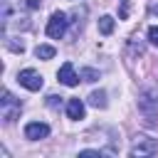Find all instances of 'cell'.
<instances>
[{
    "label": "cell",
    "mask_w": 158,
    "mask_h": 158,
    "mask_svg": "<svg viewBox=\"0 0 158 158\" xmlns=\"http://www.w3.org/2000/svg\"><path fill=\"white\" fill-rule=\"evenodd\" d=\"M79 156H99V158H101L104 153H101V151H91V148H86V151H81Z\"/></svg>",
    "instance_id": "cell-16"
},
{
    "label": "cell",
    "mask_w": 158,
    "mask_h": 158,
    "mask_svg": "<svg viewBox=\"0 0 158 158\" xmlns=\"http://www.w3.org/2000/svg\"><path fill=\"white\" fill-rule=\"evenodd\" d=\"M54 52H57V49H54L52 44H37V47H35V57H37V59H52Z\"/></svg>",
    "instance_id": "cell-9"
},
{
    "label": "cell",
    "mask_w": 158,
    "mask_h": 158,
    "mask_svg": "<svg viewBox=\"0 0 158 158\" xmlns=\"http://www.w3.org/2000/svg\"><path fill=\"white\" fill-rule=\"evenodd\" d=\"M151 12H153V15H158V5H153V7H151Z\"/></svg>",
    "instance_id": "cell-18"
},
{
    "label": "cell",
    "mask_w": 158,
    "mask_h": 158,
    "mask_svg": "<svg viewBox=\"0 0 158 158\" xmlns=\"http://www.w3.org/2000/svg\"><path fill=\"white\" fill-rule=\"evenodd\" d=\"M47 104H49L52 109H57V106L62 104V96H49V101H47Z\"/></svg>",
    "instance_id": "cell-14"
},
{
    "label": "cell",
    "mask_w": 158,
    "mask_h": 158,
    "mask_svg": "<svg viewBox=\"0 0 158 158\" xmlns=\"http://www.w3.org/2000/svg\"><path fill=\"white\" fill-rule=\"evenodd\" d=\"M99 32L101 35H111L114 32V17H109V15L99 17Z\"/></svg>",
    "instance_id": "cell-11"
},
{
    "label": "cell",
    "mask_w": 158,
    "mask_h": 158,
    "mask_svg": "<svg viewBox=\"0 0 158 158\" xmlns=\"http://www.w3.org/2000/svg\"><path fill=\"white\" fill-rule=\"evenodd\" d=\"M49 136V126L42 123V121H30L25 126V138L30 141H40V138H47Z\"/></svg>",
    "instance_id": "cell-7"
},
{
    "label": "cell",
    "mask_w": 158,
    "mask_h": 158,
    "mask_svg": "<svg viewBox=\"0 0 158 158\" xmlns=\"http://www.w3.org/2000/svg\"><path fill=\"white\" fill-rule=\"evenodd\" d=\"M158 151V141L156 138H148V136H143V138H138L136 143H133V148H131V156H153Z\"/></svg>",
    "instance_id": "cell-5"
},
{
    "label": "cell",
    "mask_w": 158,
    "mask_h": 158,
    "mask_svg": "<svg viewBox=\"0 0 158 158\" xmlns=\"http://www.w3.org/2000/svg\"><path fill=\"white\" fill-rule=\"evenodd\" d=\"M89 104L91 106H96V109H106V91H91L89 94Z\"/></svg>",
    "instance_id": "cell-10"
},
{
    "label": "cell",
    "mask_w": 158,
    "mask_h": 158,
    "mask_svg": "<svg viewBox=\"0 0 158 158\" xmlns=\"http://www.w3.org/2000/svg\"><path fill=\"white\" fill-rule=\"evenodd\" d=\"M148 42L158 47V25H151L148 27Z\"/></svg>",
    "instance_id": "cell-13"
},
{
    "label": "cell",
    "mask_w": 158,
    "mask_h": 158,
    "mask_svg": "<svg viewBox=\"0 0 158 158\" xmlns=\"http://www.w3.org/2000/svg\"><path fill=\"white\" fill-rule=\"evenodd\" d=\"M27 7L30 10H40L42 7V0H27Z\"/></svg>",
    "instance_id": "cell-15"
},
{
    "label": "cell",
    "mask_w": 158,
    "mask_h": 158,
    "mask_svg": "<svg viewBox=\"0 0 158 158\" xmlns=\"http://www.w3.org/2000/svg\"><path fill=\"white\" fill-rule=\"evenodd\" d=\"M128 15V0H121V17Z\"/></svg>",
    "instance_id": "cell-17"
},
{
    "label": "cell",
    "mask_w": 158,
    "mask_h": 158,
    "mask_svg": "<svg viewBox=\"0 0 158 158\" xmlns=\"http://www.w3.org/2000/svg\"><path fill=\"white\" fill-rule=\"evenodd\" d=\"M84 114H86V106H84L81 99H69V101H67V116H69L72 121L84 118Z\"/></svg>",
    "instance_id": "cell-8"
},
{
    "label": "cell",
    "mask_w": 158,
    "mask_h": 158,
    "mask_svg": "<svg viewBox=\"0 0 158 158\" xmlns=\"http://www.w3.org/2000/svg\"><path fill=\"white\" fill-rule=\"evenodd\" d=\"M67 25H69V20H67V15L64 12H52V17L47 20V35L52 37V40H59V37H64V32H67Z\"/></svg>",
    "instance_id": "cell-2"
},
{
    "label": "cell",
    "mask_w": 158,
    "mask_h": 158,
    "mask_svg": "<svg viewBox=\"0 0 158 158\" xmlns=\"http://www.w3.org/2000/svg\"><path fill=\"white\" fill-rule=\"evenodd\" d=\"M79 77H81L84 81H96V79H99V72L91 69V67H84V69L79 72Z\"/></svg>",
    "instance_id": "cell-12"
},
{
    "label": "cell",
    "mask_w": 158,
    "mask_h": 158,
    "mask_svg": "<svg viewBox=\"0 0 158 158\" xmlns=\"http://www.w3.org/2000/svg\"><path fill=\"white\" fill-rule=\"evenodd\" d=\"M138 109L146 116H156L158 114V81H148L141 94H138Z\"/></svg>",
    "instance_id": "cell-1"
},
{
    "label": "cell",
    "mask_w": 158,
    "mask_h": 158,
    "mask_svg": "<svg viewBox=\"0 0 158 158\" xmlns=\"http://www.w3.org/2000/svg\"><path fill=\"white\" fill-rule=\"evenodd\" d=\"M0 106H2V121H5V123H12V121L20 116V109H22V104H20V101H15L10 91H2Z\"/></svg>",
    "instance_id": "cell-3"
},
{
    "label": "cell",
    "mask_w": 158,
    "mask_h": 158,
    "mask_svg": "<svg viewBox=\"0 0 158 158\" xmlns=\"http://www.w3.org/2000/svg\"><path fill=\"white\" fill-rule=\"evenodd\" d=\"M57 79H59L64 86H77V84H79V74L74 72V64H72V62H64V64L59 67Z\"/></svg>",
    "instance_id": "cell-6"
},
{
    "label": "cell",
    "mask_w": 158,
    "mask_h": 158,
    "mask_svg": "<svg viewBox=\"0 0 158 158\" xmlns=\"http://www.w3.org/2000/svg\"><path fill=\"white\" fill-rule=\"evenodd\" d=\"M17 81H20V86H25V89H30V91H40L42 84H44L42 74L35 72V69H20V72H17Z\"/></svg>",
    "instance_id": "cell-4"
}]
</instances>
